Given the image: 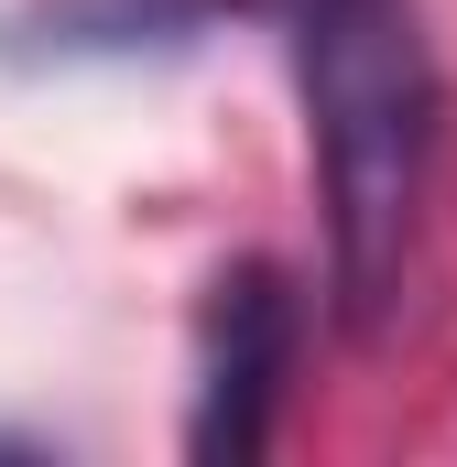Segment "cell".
Segmentation results:
<instances>
[{"label":"cell","mask_w":457,"mask_h":467,"mask_svg":"<svg viewBox=\"0 0 457 467\" xmlns=\"http://www.w3.org/2000/svg\"><path fill=\"white\" fill-rule=\"evenodd\" d=\"M218 33V0H22L0 11V66L44 77V66H164L197 55Z\"/></svg>","instance_id":"3"},{"label":"cell","mask_w":457,"mask_h":467,"mask_svg":"<svg viewBox=\"0 0 457 467\" xmlns=\"http://www.w3.org/2000/svg\"><path fill=\"white\" fill-rule=\"evenodd\" d=\"M294 44V88L316 130V196H327V294L348 337L392 327V294L414 272L425 185H436V55L414 33V0H272Z\"/></svg>","instance_id":"1"},{"label":"cell","mask_w":457,"mask_h":467,"mask_svg":"<svg viewBox=\"0 0 457 467\" xmlns=\"http://www.w3.org/2000/svg\"><path fill=\"white\" fill-rule=\"evenodd\" d=\"M305 348V294L283 283V261H228L207 283V316H197V413H186V457L207 467H250L272 446V413H283V380Z\"/></svg>","instance_id":"2"}]
</instances>
